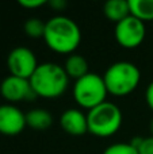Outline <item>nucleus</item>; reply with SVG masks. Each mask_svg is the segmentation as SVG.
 Listing matches in <instances>:
<instances>
[{"label": "nucleus", "mask_w": 153, "mask_h": 154, "mask_svg": "<svg viewBox=\"0 0 153 154\" xmlns=\"http://www.w3.org/2000/svg\"><path fill=\"white\" fill-rule=\"evenodd\" d=\"M0 93L10 103H18V101L35 99V93L30 85V80L11 75L2 81Z\"/></svg>", "instance_id": "8"}, {"label": "nucleus", "mask_w": 153, "mask_h": 154, "mask_svg": "<svg viewBox=\"0 0 153 154\" xmlns=\"http://www.w3.org/2000/svg\"><path fill=\"white\" fill-rule=\"evenodd\" d=\"M72 92L76 103L83 108H87L88 111L107 101L106 97L108 93L103 76L91 72L81 79L76 80Z\"/></svg>", "instance_id": "5"}, {"label": "nucleus", "mask_w": 153, "mask_h": 154, "mask_svg": "<svg viewBox=\"0 0 153 154\" xmlns=\"http://www.w3.org/2000/svg\"><path fill=\"white\" fill-rule=\"evenodd\" d=\"M103 12L107 19L118 23L130 15L129 0H108L105 3Z\"/></svg>", "instance_id": "12"}, {"label": "nucleus", "mask_w": 153, "mask_h": 154, "mask_svg": "<svg viewBox=\"0 0 153 154\" xmlns=\"http://www.w3.org/2000/svg\"><path fill=\"white\" fill-rule=\"evenodd\" d=\"M146 35L145 23L136 16L129 15L123 20L115 23L114 37L119 46L125 49H136L144 42Z\"/></svg>", "instance_id": "6"}, {"label": "nucleus", "mask_w": 153, "mask_h": 154, "mask_svg": "<svg viewBox=\"0 0 153 154\" xmlns=\"http://www.w3.org/2000/svg\"><path fill=\"white\" fill-rule=\"evenodd\" d=\"M64 69L67 72V75L69 79L79 80L86 75H88V61L86 57H83L81 54H70L68 56V58L65 60Z\"/></svg>", "instance_id": "11"}, {"label": "nucleus", "mask_w": 153, "mask_h": 154, "mask_svg": "<svg viewBox=\"0 0 153 154\" xmlns=\"http://www.w3.org/2000/svg\"><path fill=\"white\" fill-rule=\"evenodd\" d=\"M130 15L145 23L146 20L153 22V0H129Z\"/></svg>", "instance_id": "14"}, {"label": "nucleus", "mask_w": 153, "mask_h": 154, "mask_svg": "<svg viewBox=\"0 0 153 154\" xmlns=\"http://www.w3.org/2000/svg\"><path fill=\"white\" fill-rule=\"evenodd\" d=\"M49 4H50V7H53L54 10H62V8L67 7V2H65V0H50Z\"/></svg>", "instance_id": "20"}, {"label": "nucleus", "mask_w": 153, "mask_h": 154, "mask_svg": "<svg viewBox=\"0 0 153 154\" xmlns=\"http://www.w3.org/2000/svg\"><path fill=\"white\" fill-rule=\"evenodd\" d=\"M103 154H138L137 149L130 145V142H119V143H113L105 149Z\"/></svg>", "instance_id": "16"}, {"label": "nucleus", "mask_w": 153, "mask_h": 154, "mask_svg": "<svg viewBox=\"0 0 153 154\" xmlns=\"http://www.w3.org/2000/svg\"><path fill=\"white\" fill-rule=\"evenodd\" d=\"M43 39L50 50L70 56L80 45L81 31L73 19L65 15H56L46 22Z\"/></svg>", "instance_id": "1"}, {"label": "nucleus", "mask_w": 153, "mask_h": 154, "mask_svg": "<svg viewBox=\"0 0 153 154\" xmlns=\"http://www.w3.org/2000/svg\"><path fill=\"white\" fill-rule=\"evenodd\" d=\"M149 128H151V135L153 137V119L151 120V125H149Z\"/></svg>", "instance_id": "21"}, {"label": "nucleus", "mask_w": 153, "mask_h": 154, "mask_svg": "<svg viewBox=\"0 0 153 154\" xmlns=\"http://www.w3.org/2000/svg\"><path fill=\"white\" fill-rule=\"evenodd\" d=\"M122 120L123 118L119 107L111 101H105L100 106L89 109L87 114L88 133L100 138H107L118 133Z\"/></svg>", "instance_id": "4"}, {"label": "nucleus", "mask_w": 153, "mask_h": 154, "mask_svg": "<svg viewBox=\"0 0 153 154\" xmlns=\"http://www.w3.org/2000/svg\"><path fill=\"white\" fill-rule=\"evenodd\" d=\"M27 126L26 114L14 104L0 106V134L3 135H18Z\"/></svg>", "instance_id": "9"}, {"label": "nucleus", "mask_w": 153, "mask_h": 154, "mask_svg": "<svg viewBox=\"0 0 153 154\" xmlns=\"http://www.w3.org/2000/svg\"><path fill=\"white\" fill-rule=\"evenodd\" d=\"M26 123L29 127L37 131H45L53 123V116L49 111L42 108L31 109L26 114Z\"/></svg>", "instance_id": "13"}, {"label": "nucleus", "mask_w": 153, "mask_h": 154, "mask_svg": "<svg viewBox=\"0 0 153 154\" xmlns=\"http://www.w3.org/2000/svg\"><path fill=\"white\" fill-rule=\"evenodd\" d=\"M46 22H43L39 18H29L24 22V32L30 38H43L45 34Z\"/></svg>", "instance_id": "15"}, {"label": "nucleus", "mask_w": 153, "mask_h": 154, "mask_svg": "<svg viewBox=\"0 0 153 154\" xmlns=\"http://www.w3.org/2000/svg\"><path fill=\"white\" fill-rule=\"evenodd\" d=\"M103 80L108 93L114 96H126L138 87L141 70L130 61H118L107 68Z\"/></svg>", "instance_id": "3"}, {"label": "nucleus", "mask_w": 153, "mask_h": 154, "mask_svg": "<svg viewBox=\"0 0 153 154\" xmlns=\"http://www.w3.org/2000/svg\"><path fill=\"white\" fill-rule=\"evenodd\" d=\"M69 77L64 66L56 62L39 64L33 76L30 77V85L35 96L45 99H57L67 91Z\"/></svg>", "instance_id": "2"}, {"label": "nucleus", "mask_w": 153, "mask_h": 154, "mask_svg": "<svg viewBox=\"0 0 153 154\" xmlns=\"http://www.w3.org/2000/svg\"><path fill=\"white\" fill-rule=\"evenodd\" d=\"M145 100H146V104H148V107L153 111V81L149 82V85L146 87Z\"/></svg>", "instance_id": "19"}, {"label": "nucleus", "mask_w": 153, "mask_h": 154, "mask_svg": "<svg viewBox=\"0 0 153 154\" xmlns=\"http://www.w3.org/2000/svg\"><path fill=\"white\" fill-rule=\"evenodd\" d=\"M138 154H153V137H145L141 139L140 146L137 147Z\"/></svg>", "instance_id": "17"}, {"label": "nucleus", "mask_w": 153, "mask_h": 154, "mask_svg": "<svg viewBox=\"0 0 153 154\" xmlns=\"http://www.w3.org/2000/svg\"><path fill=\"white\" fill-rule=\"evenodd\" d=\"M38 61L34 51L24 46H18L12 49L7 57V68L11 76H16L20 79H27L33 76L38 68Z\"/></svg>", "instance_id": "7"}, {"label": "nucleus", "mask_w": 153, "mask_h": 154, "mask_svg": "<svg viewBox=\"0 0 153 154\" xmlns=\"http://www.w3.org/2000/svg\"><path fill=\"white\" fill-rule=\"evenodd\" d=\"M19 5H22L23 8L27 10H35V8H39L42 5L46 4V0H19Z\"/></svg>", "instance_id": "18"}, {"label": "nucleus", "mask_w": 153, "mask_h": 154, "mask_svg": "<svg viewBox=\"0 0 153 154\" xmlns=\"http://www.w3.org/2000/svg\"><path fill=\"white\" fill-rule=\"evenodd\" d=\"M60 126L65 133L70 135H83L88 131L87 115L77 108H69L62 112L60 116Z\"/></svg>", "instance_id": "10"}]
</instances>
